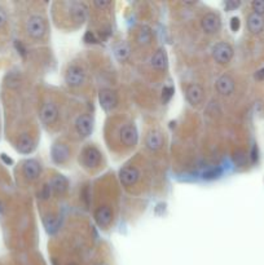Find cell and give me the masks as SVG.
<instances>
[{
	"label": "cell",
	"mask_w": 264,
	"mask_h": 265,
	"mask_svg": "<svg viewBox=\"0 0 264 265\" xmlns=\"http://www.w3.org/2000/svg\"><path fill=\"white\" fill-rule=\"evenodd\" d=\"M26 33L34 40H42L47 34L46 18L39 15L30 16L26 21Z\"/></svg>",
	"instance_id": "obj_1"
},
{
	"label": "cell",
	"mask_w": 264,
	"mask_h": 265,
	"mask_svg": "<svg viewBox=\"0 0 264 265\" xmlns=\"http://www.w3.org/2000/svg\"><path fill=\"white\" fill-rule=\"evenodd\" d=\"M85 82V71L79 65H70L65 73V83L70 88H79Z\"/></svg>",
	"instance_id": "obj_2"
},
{
	"label": "cell",
	"mask_w": 264,
	"mask_h": 265,
	"mask_svg": "<svg viewBox=\"0 0 264 265\" xmlns=\"http://www.w3.org/2000/svg\"><path fill=\"white\" fill-rule=\"evenodd\" d=\"M213 57L219 65H227L233 57V48L231 44L220 42L215 44L213 48Z\"/></svg>",
	"instance_id": "obj_3"
},
{
	"label": "cell",
	"mask_w": 264,
	"mask_h": 265,
	"mask_svg": "<svg viewBox=\"0 0 264 265\" xmlns=\"http://www.w3.org/2000/svg\"><path fill=\"white\" fill-rule=\"evenodd\" d=\"M101 153L95 146H87L82 151V165L84 168H96L100 166Z\"/></svg>",
	"instance_id": "obj_4"
},
{
	"label": "cell",
	"mask_w": 264,
	"mask_h": 265,
	"mask_svg": "<svg viewBox=\"0 0 264 265\" xmlns=\"http://www.w3.org/2000/svg\"><path fill=\"white\" fill-rule=\"evenodd\" d=\"M201 27L206 34L209 35L216 34L221 27L220 17H219L216 13H211V12H210V13H206L201 19Z\"/></svg>",
	"instance_id": "obj_5"
},
{
	"label": "cell",
	"mask_w": 264,
	"mask_h": 265,
	"mask_svg": "<svg viewBox=\"0 0 264 265\" xmlns=\"http://www.w3.org/2000/svg\"><path fill=\"white\" fill-rule=\"evenodd\" d=\"M120 142L124 146H135L139 141V132L133 123L124 124L119 132Z\"/></svg>",
	"instance_id": "obj_6"
},
{
	"label": "cell",
	"mask_w": 264,
	"mask_h": 265,
	"mask_svg": "<svg viewBox=\"0 0 264 265\" xmlns=\"http://www.w3.org/2000/svg\"><path fill=\"white\" fill-rule=\"evenodd\" d=\"M99 101H100L101 108L104 109L105 112H112L118 105V96L112 89L104 88L99 93Z\"/></svg>",
	"instance_id": "obj_7"
},
{
	"label": "cell",
	"mask_w": 264,
	"mask_h": 265,
	"mask_svg": "<svg viewBox=\"0 0 264 265\" xmlns=\"http://www.w3.org/2000/svg\"><path fill=\"white\" fill-rule=\"evenodd\" d=\"M40 119L47 126L56 123V120L58 119V109L54 102L47 101L43 104L42 109H40Z\"/></svg>",
	"instance_id": "obj_8"
},
{
	"label": "cell",
	"mask_w": 264,
	"mask_h": 265,
	"mask_svg": "<svg viewBox=\"0 0 264 265\" xmlns=\"http://www.w3.org/2000/svg\"><path fill=\"white\" fill-rule=\"evenodd\" d=\"M92 130L93 120L88 114H82L78 116V119L75 120V131L81 137H88L89 134L92 133Z\"/></svg>",
	"instance_id": "obj_9"
},
{
	"label": "cell",
	"mask_w": 264,
	"mask_h": 265,
	"mask_svg": "<svg viewBox=\"0 0 264 265\" xmlns=\"http://www.w3.org/2000/svg\"><path fill=\"white\" fill-rule=\"evenodd\" d=\"M69 5L70 15H71V19L74 22L77 23H83L88 16V8L84 3H81V1H71V3H67Z\"/></svg>",
	"instance_id": "obj_10"
},
{
	"label": "cell",
	"mask_w": 264,
	"mask_h": 265,
	"mask_svg": "<svg viewBox=\"0 0 264 265\" xmlns=\"http://www.w3.org/2000/svg\"><path fill=\"white\" fill-rule=\"evenodd\" d=\"M40 172H42V167H40V163L38 161L27 159V161L23 162L22 173L29 181H35L36 179H39Z\"/></svg>",
	"instance_id": "obj_11"
},
{
	"label": "cell",
	"mask_w": 264,
	"mask_h": 265,
	"mask_svg": "<svg viewBox=\"0 0 264 265\" xmlns=\"http://www.w3.org/2000/svg\"><path fill=\"white\" fill-rule=\"evenodd\" d=\"M95 221L97 223V225L101 228L109 227V224L112 223L113 220V211L110 206L108 204H102L100 207L96 208L95 211Z\"/></svg>",
	"instance_id": "obj_12"
},
{
	"label": "cell",
	"mask_w": 264,
	"mask_h": 265,
	"mask_svg": "<svg viewBox=\"0 0 264 265\" xmlns=\"http://www.w3.org/2000/svg\"><path fill=\"white\" fill-rule=\"evenodd\" d=\"M234 88H236V85H234L233 78L225 75V74L217 78L216 91L220 93L221 96H231L234 92Z\"/></svg>",
	"instance_id": "obj_13"
},
{
	"label": "cell",
	"mask_w": 264,
	"mask_h": 265,
	"mask_svg": "<svg viewBox=\"0 0 264 265\" xmlns=\"http://www.w3.org/2000/svg\"><path fill=\"white\" fill-rule=\"evenodd\" d=\"M50 154H52V159H53V162L54 163H57V165L65 163L70 157L69 148H67L65 144H62V142H56V144L52 146Z\"/></svg>",
	"instance_id": "obj_14"
},
{
	"label": "cell",
	"mask_w": 264,
	"mask_h": 265,
	"mask_svg": "<svg viewBox=\"0 0 264 265\" xmlns=\"http://www.w3.org/2000/svg\"><path fill=\"white\" fill-rule=\"evenodd\" d=\"M140 173L139 171L135 168V167H124V168L120 169L119 172V179L120 182L126 186H131V185H135L136 181L139 180Z\"/></svg>",
	"instance_id": "obj_15"
},
{
	"label": "cell",
	"mask_w": 264,
	"mask_h": 265,
	"mask_svg": "<svg viewBox=\"0 0 264 265\" xmlns=\"http://www.w3.org/2000/svg\"><path fill=\"white\" fill-rule=\"evenodd\" d=\"M248 29L251 34H260L264 30V16L250 13L248 16Z\"/></svg>",
	"instance_id": "obj_16"
},
{
	"label": "cell",
	"mask_w": 264,
	"mask_h": 265,
	"mask_svg": "<svg viewBox=\"0 0 264 265\" xmlns=\"http://www.w3.org/2000/svg\"><path fill=\"white\" fill-rule=\"evenodd\" d=\"M188 102L192 105H199L203 100V88L198 84H190L185 91Z\"/></svg>",
	"instance_id": "obj_17"
},
{
	"label": "cell",
	"mask_w": 264,
	"mask_h": 265,
	"mask_svg": "<svg viewBox=\"0 0 264 265\" xmlns=\"http://www.w3.org/2000/svg\"><path fill=\"white\" fill-rule=\"evenodd\" d=\"M16 148H17V150H18L19 153L29 154L35 149V142L30 134L23 133L21 134L18 137V140H17V145H16Z\"/></svg>",
	"instance_id": "obj_18"
},
{
	"label": "cell",
	"mask_w": 264,
	"mask_h": 265,
	"mask_svg": "<svg viewBox=\"0 0 264 265\" xmlns=\"http://www.w3.org/2000/svg\"><path fill=\"white\" fill-rule=\"evenodd\" d=\"M163 138H162V133L157 130H153V131L149 132V134L145 138V144H147V148L150 151H157V150L161 149V146H162Z\"/></svg>",
	"instance_id": "obj_19"
},
{
	"label": "cell",
	"mask_w": 264,
	"mask_h": 265,
	"mask_svg": "<svg viewBox=\"0 0 264 265\" xmlns=\"http://www.w3.org/2000/svg\"><path fill=\"white\" fill-rule=\"evenodd\" d=\"M167 54L166 50H163V48H159L154 54H153V57L150 60V65L153 69L155 70H165L167 67Z\"/></svg>",
	"instance_id": "obj_20"
},
{
	"label": "cell",
	"mask_w": 264,
	"mask_h": 265,
	"mask_svg": "<svg viewBox=\"0 0 264 265\" xmlns=\"http://www.w3.org/2000/svg\"><path fill=\"white\" fill-rule=\"evenodd\" d=\"M67 186H69V182L66 180L65 176L62 175H56V176L52 179L50 181V188H52V192L57 196H62L64 193L67 190Z\"/></svg>",
	"instance_id": "obj_21"
},
{
	"label": "cell",
	"mask_w": 264,
	"mask_h": 265,
	"mask_svg": "<svg viewBox=\"0 0 264 265\" xmlns=\"http://www.w3.org/2000/svg\"><path fill=\"white\" fill-rule=\"evenodd\" d=\"M151 40V33L148 27H143L141 30L139 31V35H137V42L141 46H148Z\"/></svg>",
	"instance_id": "obj_22"
},
{
	"label": "cell",
	"mask_w": 264,
	"mask_h": 265,
	"mask_svg": "<svg viewBox=\"0 0 264 265\" xmlns=\"http://www.w3.org/2000/svg\"><path fill=\"white\" fill-rule=\"evenodd\" d=\"M116 56L119 61H124L127 60L128 56H130V48H128L127 44H119V46L116 48Z\"/></svg>",
	"instance_id": "obj_23"
},
{
	"label": "cell",
	"mask_w": 264,
	"mask_h": 265,
	"mask_svg": "<svg viewBox=\"0 0 264 265\" xmlns=\"http://www.w3.org/2000/svg\"><path fill=\"white\" fill-rule=\"evenodd\" d=\"M251 7L254 13L264 16V0H255V1H252Z\"/></svg>",
	"instance_id": "obj_24"
},
{
	"label": "cell",
	"mask_w": 264,
	"mask_h": 265,
	"mask_svg": "<svg viewBox=\"0 0 264 265\" xmlns=\"http://www.w3.org/2000/svg\"><path fill=\"white\" fill-rule=\"evenodd\" d=\"M221 175L220 168H213L207 171V172L203 173V179H207V180H213V179H216Z\"/></svg>",
	"instance_id": "obj_25"
},
{
	"label": "cell",
	"mask_w": 264,
	"mask_h": 265,
	"mask_svg": "<svg viewBox=\"0 0 264 265\" xmlns=\"http://www.w3.org/2000/svg\"><path fill=\"white\" fill-rule=\"evenodd\" d=\"M50 193H52V188H50V184H46L42 188V192H40V197H42V199L47 200L50 199Z\"/></svg>",
	"instance_id": "obj_26"
},
{
	"label": "cell",
	"mask_w": 264,
	"mask_h": 265,
	"mask_svg": "<svg viewBox=\"0 0 264 265\" xmlns=\"http://www.w3.org/2000/svg\"><path fill=\"white\" fill-rule=\"evenodd\" d=\"M234 161H236L237 165H244L246 162V155H245L244 150H238L236 154H234Z\"/></svg>",
	"instance_id": "obj_27"
},
{
	"label": "cell",
	"mask_w": 264,
	"mask_h": 265,
	"mask_svg": "<svg viewBox=\"0 0 264 265\" xmlns=\"http://www.w3.org/2000/svg\"><path fill=\"white\" fill-rule=\"evenodd\" d=\"M7 21H8L7 13H5V11H4L3 8L0 7V29H3V27L7 25Z\"/></svg>",
	"instance_id": "obj_28"
},
{
	"label": "cell",
	"mask_w": 264,
	"mask_h": 265,
	"mask_svg": "<svg viewBox=\"0 0 264 265\" xmlns=\"http://www.w3.org/2000/svg\"><path fill=\"white\" fill-rule=\"evenodd\" d=\"M241 5L240 1H227L225 3V9L227 11H234L236 8H238Z\"/></svg>",
	"instance_id": "obj_29"
},
{
	"label": "cell",
	"mask_w": 264,
	"mask_h": 265,
	"mask_svg": "<svg viewBox=\"0 0 264 265\" xmlns=\"http://www.w3.org/2000/svg\"><path fill=\"white\" fill-rule=\"evenodd\" d=\"M7 84L9 85V87H17L18 85V79H16V78H13V74H9L7 78Z\"/></svg>",
	"instance_id": "obj_30"
},
{
	"label": "cell",
	"mask_w": 264,
	"mask_h": 265,
	"mask_svg": "<svg viewBox=\"0 0 264 265\" xmlns=\"http://www.w3.org/2000/svg\"><path fill=\"white\" fill-rule=\"evenodd\" d=\"M172 92H174V89L171 88V87H166V88L163 89V96L165 97V101H168L171 99V96H172Z\"/></svg>",
	"instance_id": "obj_31"
},
{
	"label": "cell",
	"mask_w": 264,
	"mask_h": 265,
	"mask_svg": "<svg viewBox=\"0 0 264 265\" xmlns=\"http://www.w3.org/2000/svg\"><path fill=\"white\" fill-rule=\"evenodd\" d=\"M231 27H232L233 31H237L240 29V19L237 17H233L232 21H231Z\"/></svg>",
	"instance_id": "obj_32"
},
{
	"label": "cell",
	"mask_w": 264,
	"mask_h": 265,
	"mask_svg": "<svg viewBox=\"0 0 264 265\" xmlns=\"http://www.w3.org/2000/svg\"><path fill=\"white\" fill-rule=\"evenodd\" d=\"M93 5L97 8H106V7H110L112 3H110V1H95Z\"/></svg>",
	"instance_id": "obj_33"
},
{
	"label": "cell",
	"mask_w": 264,
	"mask_h": 265,
	"mask_svg": "<svg viewBox=\"0 0 264 265\" xmlns=\"http://www.w3.org/2000/svg\"><path fill=\"white\" fill-rule=\"evenodd\" d=\"M251 161H252V162H256V161H258V146H256V145L252 146V150H251Z\"/></svg>",
	"instance_id": "obj_34"
},
{
	"label": "cell",
	"mask_w": 264,
	"mask_h": 265,
	"mask_svg": "<svg viewBox=\"0 0 264 265\" xmlns=\"http://www.w3.org/2000/svg\"><path fill=\"white\" fill-rule=\"evenodd\" d=\"M255 79H258V81H264V67L263 69L258 70L255 73Z\"/></svg>",
	"instance_id": "obj_35"
},
{
	"label": "cell",
	"mask_w": 264,
	"mask_h": 265,
	"mask_svg": "<svg viewBox=\"0 0 264 265\" xmlns=\"http://www.w3.org/2000/svg\"><path fill=\"white\" fill-rule=\"evenodd\" d=\"M93 265H110V263H108L106 260H99V262H96Z\"/></svg>",
	"instance_id": "obj_36"
},
{
	"label": "cell",
	"mask_w": 264,
	"mask_h": 265,
	"mask_svg": "<svg viewBox=\"0 0 264 265\" xmlns=\"http://www.w3.org/2000/svg\"><path fill=\"white\" fill-rule=\"evenodd\" d=\"M62 265H81V264H78L77 262H67V263H65V264H62Z\"/></svg>",
	"instance_id": "obj_37"
}]
</instances>
